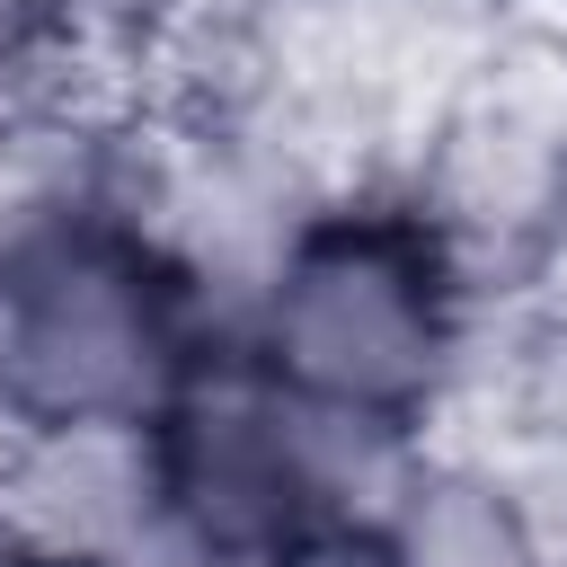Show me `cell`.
<instances>
[{
  "instance_id": "6da1fadb",
  "label": "cell",
  "mask_w": 567,
  "mask_h": 567,
  "mask_svg": "<svg viewBox=\"0 0 567 567\" xmlns=\"http://www.w3.org/2000/svg\"><path fill=\"white\" fill-rule=\"evenodd\" d=\"M195 266L89 195L0 221V452L53 434H142L213 354Z\"/></svg>"
},
{
  "instance_id": "7a4b0ae2",
  "label": "cell",
  "mask_w": 567,
  "mask_h": 567,
  "mask_svg": "<svg viewBox=\"0 0 567 567\" xmlns=\"http://www.w3.org/2000/svg\"><path fill=\"white\" fill-rule=\"evenodd\" d=\"M470 301L478 292L416 195H346L284 230L239 346L301 408L408 443L461 372Z\"/></svg>"
},
{
  "instance_id": "3957f363",
  "label": "cell",
  "mask_w": 567,
  "mask_h": 567,
  "mask_svg": "<svg viewBox=\"0 0 567 567\" xmlns=\"http://www.w3.org/2000/svg\"><path fill=\"white\" fill-rule=\"evenodd\" d=\"M142 443H151L159 540H177L204 567H266L301 532L363 514L354 470L372 452H399L301 408L239 337L195 363V381L142 425Z\"/></svg>"
},
{
  "instance_id": "277c9868",
  "label": "cell",
  "mask_w": 567,
  "mask_h": 567,
  "mask_svg": "<svg viewBox=\"0 0 567 567\" xmlns=\"http://www.w3.org/2000/svg\"><path fill=\"white\" fill-rule=\"evenodd\" d=\"M408 195L461 257L470 292H496L558 257L567 239V27L514 18L461 62Z\"/></svg>"
},
{
  "instance_id": "5b68a950",
  "label": "cell",
  "mask_w": 567,
  "mask_h": 567,
  "mask_svg": "<svg viewBox=\"0 0 567 567\" xmlns=\"http://www.w3.org/2000/svg\"><path fill=\"white\" fill-rule=\"evenodd\" d=\"M372 523L399 549V567H558L523 496L487 461H452V452L390 461Z\"/></svg>"
},
{
  "instance_id": "8992f818",
  "label": "cell",
  "mask_w": 567,
  "mask_h": 567,
  "mask_svg": "<svg viewBox=\"0 0 567 567\" xmlns=\"http://www.w3.org/2000/svg\"><path fill=\"white\" fill-rule=\"evenodd\" d=\"M35 558H44V540L27 532V514H18V496L0 478V567H35Z\"/></svg>"
},
{
  "instance_id": "52a82bcc",
  "label": "cell",
  "mask_w": 567,
  "mask_h": 567,
  "mask_svg": "<svg viewBox=\"0 0 567 567\" xmlns=\"http://www.w3.org/2000/svg\"><path fill=\"white\" fill-rule=\"evenodd\" d=\"M35 567H142V549H44Z\"/></svg>"
},
{
  "instance_id": "ba28073f",
  "label": "cell",
  "mask_w": 567,
  "mask_h": 567,
  "mask_svg": "<svg viewBox=\"0 0 567 567\" xmlns=\"http://www.w3.org/2000/svg\"><path fill=\"white\" fill-rule=\"evenodd\" d=\"M558 567H567V558H558Z\"/></svg>"
}]
</instances>
